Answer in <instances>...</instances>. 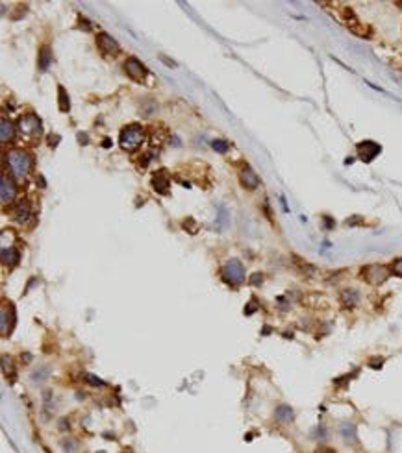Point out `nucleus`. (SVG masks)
I'll return each mask as SVG.
<instances>
[{"instance_id": "c85d7f7f", "label": "nucleus", "mask_w": 402, "mask_h": 453, "mask_svg": "<svg viewBox=\"0 0 402 453\" xmlns=\"http://www.w3.org/2000/svg\"><path fill=\"white\" fill-rule=\"evenodd\" d=\"M315 453H336V452H332V450H328V448H321V450H317Z\"/></svg>"}, {"instance_id": "393cba45", "label": "nucleus", "mask_w": 402, "mask_h": 453, "mask_svg": "<svg viewBox=\"0 0 402 453\" xmlns=\"http://www.w3.org/2000/svg\"><path fill=\"white\" fill-rule=\"evenodd\" d=\"M87 383H91V385H98V387L104 385L102 381H100V379H96L95 376H87Z\"/></svg>"}, {"instance_id": "f03ea898", "label": "nucleus", "mask_w": 402, "mask_h": 453, "mask_svg": "<svg viewBox=\"0 0 402 453\" xmlns=\"http://www.w3.org/2000/svg\"><path fill=\"white\" fill-rule=\"evenodd\" d=\"M145 141V129L139 124H128L119 133V145L126 152H135Z\"/></svg>"}, {"instance_id": "0eeeda50", "label": "nucleus", "mask_w": 402, "mask_h": 453, "mask_svg": "<svg viewBox=\"0 0 402 453\" xmlns=\"http://www.w3.org/2000/svg\"><path fill=\"white\" fill-rule=\"evenodd\" d=\"M356 150H358V157L365 163H369L382 152V146L378 143H374V141H364V143H360L356 146Z\"/></svg>"}, {"instance_id": "bb28decb", "label": "nucleus", "mask_w": 402, "mask_h": 453, "mask_svg": "<svg viewBox=\"0 0 402 453\" xmlns=\"http://www.w3.org/2000/svg\"><path fill=\"white\" fill-rule=\"evenodd\" d=\"M159 57H161V61H165L169 67H176V63H174V61H171V59H169V57H165V55H159Z\"/></svg>"}, {"instance_id": "b1692460", "label": "nucleus", "mask_w": 402, "mask_h": 453, "mask_svg": "<svg viewBox=\"0 0 402 453\" xmlns=\"http://www.w3.org/2000/svg\"><path fill=\"white\" fill-rule=\"evenodd\" d=\"M78 20H80V28H82V30H85V32H91V22H89L87 18H84L82 15H80V17H78Z\"/></svg>"}, {"instance_id": "412c9836", "label": "nucleus", "mask_w": 402, "mask_h": 453, "mask_svg": "<svg viewBox=\"0 0 402 453\" xmlns=\"http://www.w3.org/2000/svg\"><path fill=\"white\" fill-rule=\"evenodd\" d=\"M211 146H213V150L219 152V154H226V152L230 150V145H228L226 141H221V139H219V141H213Z\"/></svg>"}, {"instance_id": "f3484780", "label": "nucleus", "mask_w": 402, "mask_h": 453, "mask_svg": "<svg viewBox=\"0 0 402 453\" xmlns=\"http://www.w3.org/2000/svg\"><path fill=\"white\" fill-rule=\"evenodd\" d=\"M274 418L280 424H289L291 420L295 418V413H293V409L289 405H280L276 407V411H274Z\"/></svg>"}, {"instance_id": "f257e3e1", "label": "nucleus", "mask_w": 402, "mask_h": 453, "mask_svg": "<svg viewBox=\"0 0 402 453\" xmlns=\"http://www.w3.org/2000/svg\"><path fill=\"white\" fill-rule=\"evenodd\" d=\"M4 159H6V165L10 168L11 178L15 181H24V178L32 170V156L28 152H24L20 148H13L4 156Z\"/></svg>"}, {"instance_id": "20e7f679", "label": "nucleus", "mask_w": 402, "mask_h": 453, "mask_svg": "<svg viewBox=\"0 0 402 453\" xmlns=\"http://www.w3.org/2000/svg\"><path fill=\"white\" fill-rule=\"evenodd\" d=\"M221 274H223V279H225L226 283L232 287L241 285L245 281V268L237 259H230L225 267H223Z\"/></svg>"}, {"instance_id": "4468645a", "label": "nucleus", "mask_w": 402, "mask_h": 453, "mask_svg": "<svg viewBox=\"0 0 402 453\" xmlns=\"http://www.w3.org/2000/svg\"><path fill=\"white\" fill-rule=\"evenodd\" d=\"M0 124H2V128H0V141H2V145H8L15 137V128H13L11 120H8L6 117H2Z\"/></svg>"}, {"instance_id": "a211bd4d", "label": "nucleus", "mask_w": 402, "mask_h": 453, "mask_svg": "<svg viewBox=\"0 0 402 453\" xmlns=\"http://www.w3.org/2000/svg\"><path fill=\"white\" fill-rule=\"evenodd\" d=\"M19 259H20L19 252L13 248V246H10V248H2V261H4V265L13 267V265H17Z\"/></svg>"}, {"instance_id": "39448f33", "label": "nucleus", "mask_w": 402, "mask_h": 453, "mask_svg": "<svg viewBox=\"0 0 402 453\" xmlns=\"http://www.w3.org/2000/svg\"><path fill=\"white\" fill-rule=\"evenodd\" d=\"M362 277L371 285H382L389 277V268L383 267V265H367L362 270Z\"/></svg>"}, {"instance_id": "f8f14e48", "label": "nucleus", "mask_w": 402, "mask_h": 453, "mask_svg": "<svg viewBox=\"0 0 402 453\" xmlns=\"http://www.w3.org/2000/svg\"><path fill=\"white\" fill-rule=\"evenodd\" d=\"M30 215H32L30 202L26 198H20L19 202L15 203V220L20 222V224H24V222L30 218Z\"/></svg>"}, {"instance_id": "9b49d317", "label": "nucleus", "mask_w": 402, "mask_h": 453, "mask_svg": "<svg viewBox=\"0 0 402 453\" xmlns=\"http://www.w3.org/2000/svg\"><path fill=\"white\" fill-rule=\"evenodd\" d=\"M152 187L154 191L159 194H167L169 187H171V178H169L167 170H158L156 174L152 176Z\"/></svg>"}, {"instance_id": "6e6552de", "label": "nucleus", "mask_w": 402, "mask_h": 453, "mask_svg": "<svg viewBox=\"0 0 402 453\" xmlns=\"http://www.w3.org/2000/svg\"><path fill=\"white\" fill-rule=\"evenodd\" d=\"M96 46H98V50H100L104 55H117L119 54V50H121L119 43H117L112 36L104 34V32L96 36Z\"/></svg>"}, {"instance_id": "9d476101", "label": "nucleus", "mask_w": 402, "mask_h": 453, "mask_svg": "<svg viewBox=\"0 0 402 453\" xmlns=\"http://www.w3.org/2000/svg\"><path fill=\"white\" fill-rule=\"evenodd\" d=\"M239 181H241L245 189H256L260 185V176L256 174L249 165H245L241 168V172H239Z\"/></svg>"}, {"instance_id": "cd10ccee", "label": "nucleus", "mask_w": 402, "mask_h": 453, "mask_svg": "<svg viewBox=\"0 0 402 453\" xmlns=\"http://www.w3.org/2000/svg\"><path fill=\"white\" fill-rule=\"evenodd\" d=\"M325 222H326V228H332V226H334V220H332L330 217H325Z\"/></svg>"}, {"instance_id": "aec40b11", "label": "nucleus", "mask_w": 402, "mask_h": 453, "mask_svg": "<svg viewBox=\"0 0 402 453\" xmlns=\"http://www.w3.org/2000/svg\"><path fill=\"white\" fill-rule=\"evenodd\" d=\"M50 376V366H39L32 372V381L34 383H43L45 379H48Z\"/></svg>"}, {"instance_id": "a878e982", "label": "nucleus", "mask_w": 402, "mask_h": 453, "mask_svg": "<svg viewBox=\"0 0 402 453\" xmlns=\"http://www.w3.org/2000/svg\"><path fill=\"white\" fill-rule=\"evenodd\" d=\"M48 141H50V143H48L50 146H56V145H57L56 141H59V137H57V135H50V137H48Z\"/></svg>"}, {"instance_id": "423d86ee", "label": "nucleus", "mask_w": 402, "mask_h": 453, "mask_svg": "<svg viewBox=\"0 0 402 453\" xmlns=\"http://www.w3.org/2000/svg\"><path fill=\"white\" fill-rule=\"evenodd\" d=\"M124 71H126V74L130 76L134 82H137V83L143 82L145 76H147V67L141 63L137 57H128V59L124 61Z\"/></svg>"}, {"instance_id": "1a4fd4ad", "label": "nucleus", "mask_w": 402, "mask_h": 453, "mask_svg": "<svg viewBox=\"0 0 402 453\" xmlns=\"http://www.w3.org/2000/svg\"><path fill=\"white\" fill-rule=\"evenodd\" d=\"M2 187H0V191H2V205H8V203L13 202V198H15V191H17V187H15V180L13 178H8V176L4 174L2 176Z\"/></svg>"}, {"instance_id": "4be33fe9", "label": "nucleus", "mask_w": 402, "mask_h": 453, "mask_svg": "<svg viewBox=\"0 0 402 453\" xmlns=\"http://www.w3.org/2000/svg\"><path fill=\"white\" fill-rule=\"evenodd\" d=\"M391 272L395 274V276L402 277V259H397V261H393L391 265Z\"/></svg>"}, {"instance_id": "6ab92c4d", "label": "nucleus", "mask_w": 402, "mask_h": 453, "mask_svg": "<svg viewBox=\"0 0 402 453\" xmlns=\"http://www.w3.org/2000/svg\"><path fill=\"white\" fill-rule=\"evenodd\" d=\"M57 94H59V98H57V108H59L61 113H67V111L71 109V102H69V94H67V91L61 85L57 87Z\"/></svg>"}, {"instance_id": "2eb2a0df", "label": "nucleus", "mask_w": 402, "mask_h": 453, "mask_svg": "<svg viewBox=\"0 0 402 453\" xmlns=\"http://www.w3.org/2000/svg\"><path fill=\"white\" fill-rule=\"evenodd\" d=\"M50 63H52V50H50V46H41L39 48V57H38V67L41 72H45V71H48V67H50Z\"/></svg>"}, {"instance_id": "dca6fc26", "label": "nucleus", "mask_w": 402, "mask_h": 453, "mask_svg": "<svg viewBox=\"0 0 402 453\" xmlns=\"http://www.w3.org/2000/svg\"><path fill=\"white\" fill-rule=\"evenodd\" d=\"M339 433L343 436V440L346 444H356L358 442V435H356V425L350 424V422H345V424L339 425Z\"/></svg>"}, {"instance_id": "ddd939ff", "label": "nucleus", "mask_w": 402, "mask_h": 453, "mask_svg": "<svg viewBox=\"0 0 402 453\" xmlns=\"http://www.w3.org/2000/svg\"><path fill=\"white\" fill-rule=\"evenodd\" d=\"M339 300H341V304L345 305L346 309H352L360 302V292L356 289H343L341 294H339Z\"/></svg>"}, {"instance_id": "7ed1b4c3", "label": "nucleus", "mask_w": 402, "mask_h": 453, "mask_svg": "<svg viewBox=\"0 0 402 453\" xmlns=\"http://www.w3.org/2000/svg\"><path fill=\"white\" fill-rule=\"evenodd\" d=\"M17 129L28 143H36L41 137V120L34 113H26L17 120Z\"/></svg>"}, {"instance_id": "5701e85b", "label": "nucleus", "mask_w": 402, "mask_h": 453, "mask_svg": "<svg viewBox=\"0 0 402 453\" xmlns=\"http://www.w3.org/2000/svg\"><path fill=\"white\" fill-rule=\"evenodd\" d=\"M313 436H315V440H326L328 431L323 427V425H319L317 429H315V435H313Z\"/></svg>"}]
</instances>
